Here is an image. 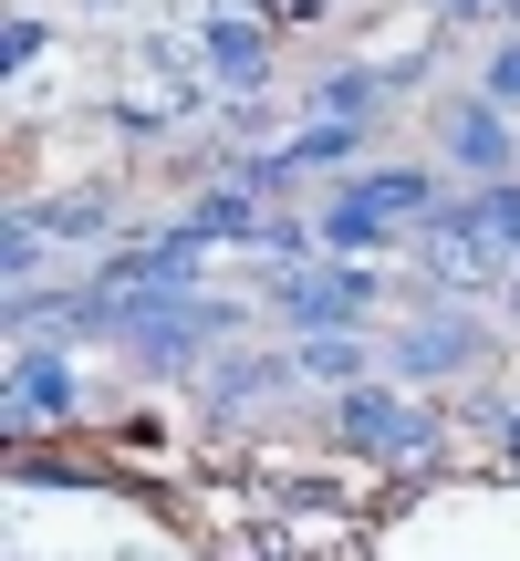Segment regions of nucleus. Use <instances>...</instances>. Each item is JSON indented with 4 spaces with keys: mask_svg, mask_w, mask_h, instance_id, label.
<instances>
[{
    "mask_svg": "<svg viewBox=\"0 0 520 561\" xmlns=\"http://www.w3.org/2000/svg\"><path fill=\"white\" fill-rule=\"evenodd\" d=\"M354 146H364L354 125H343V115H323L313 136H292V146L271 157V167H260V178H292V167H354Z\"/></svg>",
    "mask_w": 520,
    "mask_h": 561,
    "instance_id": "nucleus-7",
    "label": "nucleus"
},
{
    "mask_svg": "<svg viewBox=\"0 0 520 561\" xmlns=\"http://www.w3.org/2000/svg\"><path fill=\"white\" fill-rule=\"evenodd\" d=\"M334 437L364 447V458H427V447H438V426H427V405H406V396L343 385V396H334Z\"/></svg>",
    "mask_w": 520,
    "mask_h": 561,
    "instance_id": "nucleus-2",
    "label": "nucleus"
},
{
    "mask_svg": "<svg viewBox=\"0 0 520 561\" xmlns=\"http://www.w3.org/2000/svg\"><path fill=\"white\" fill-rule=\"evenodd\" d=\"M281 301H292L302 333H354L364 312H375V271L334 261V271H281Z\"/></svg>",
    "mask_w": 520,
    "mask_h": 561,
    "instance_id": "nucleus-3",
    "label": "nucleus"
},
{
    "mask_svg": "<svg viewBox=\"0 0 520 561\" xmlns=\"http://www.w3.org/2000/svg\"><path fill=\"white\" fill-rule=\"evenodd\" d=\"M468 354H479V333H468V322H417V333L396 343L406 375H448V364H468Z\"/></svg>",
    "mask_w": 520,
    "mask_h": 561,
    "instance_id": "nucleus-6",
    "label": "nucleus"
},
{
    "mask_svg": "<svg viewBox=\"0 0 520 561\" xmlns=\"http://www.w3.org/2000/svg\"><path fill=\"white\" fill-rule=\"evenodd\" d=\"M479 94H489V104H520V42H500V53H489Z\"/></svg>",
    "mask_w": 520,
    "mask_h": 561,
    "instance_id": "nucleus-12",
    "label": "nucleus"
},
{
    "mask_svg": "<svg viewBox=\"0 0 520 561\" xmlns=\"http://www.w3.org/2000/svg\"><path fill=\"white\" fill-rule=\"evenodd\" d=\"M427 208H438V198H427V178H417V167H375V178H354L334 208H323V229H313V240L354 261V250H375V240H385V219H427Z\"/></svg>",
    "mask_w": 520,
    "mask_h": 561,
    "instance_id": "nucleus-1",
    "label": "nucleus"
},
{
    "mask_svg": "<svg viewBox=\"0 0 520 561\" xmlns=\"http://www.w3.org/2000/svg\"><path fill=\"white\" fill-rule=\"evenodd\" d=\"M292 364H302V375H343V385H354V375H364V343H354V333H313Z\"/></svg>",
    "mask_w": 520,
    "mask_h": 561,
    "instance_id": "nucleus-10",
    "label": "nucleus"
},
{
    "mask_svg": "<svg viewBox=\"0 0 520 561\" xmlns=\"http://www.w3.org/2000/svg\"><path fill=\"white\" fill-rule=\"evenodd\" d=\"M11 416H21V426L74 416V364H63V354H42V343H21V364H11Z\"/></svg>",
    "mask_w": 520,
    "mask_h": 561,
    "instance_id": "nucleus-4",
    "label": "nucleus"
},
{
    "mask_svg": "<svg viewBox=\"0 0 520 561\" xmlns=\"http://www.w3.org/2000/svg\"><path fill=\"white\" fill-rule=\"evenodd\" d=\"M448 11H489V0H448Z\"/></svg>",
    "mask_w": 520,
    "mask_h": 561,
    "instance_id": "nucleus-14",
    "label": "nucleus"
},
{
    "mask_svg": "<svg viewBox=\"0 0 520 561\" xmlns=\"http://www.w3.org/2000/svg\"><path fill=\"white\" fill-rule=\"evenodd\" d=\"M188 229H199V240H240V229H260V219H250L240 187H219V198H199V219H188ZM260 240H271V229H260Z\"/></svg>",
    "mask_w": 520,
    "mask_h": 561,
    "instance_id": "nucleus-11",
    "label": "nucleus"
},
{
    "mask_svg": "<svg viewBox=\"0 0 520 561\" xmlns=\"http://www.w3.org/2000/svg\"><path fill=\"white\" fill-rule=\"evenodd\" d=\"M208 73L240 83V94L260 83V32H250V21H208Z\"/></svg>",
    "mask_w": 520,
    "mask_h": 561,
    "instance_id": "nucleus-8",
    "label": "nucleus"
},
{
    "mask_svg": "<svg viewBox=\"0 0 520 561\" xmlns=\"http://www.w3.org/2000/svg\"><path fill=\"white\" fill-rule=\"evenodd\" d=\"M448 219H468V229H489L500 250H520V187H510V178H489L479 198H468V208H448Z\"/></svg>",
    "mask_w": 520,
    "mask_h": 561,
    "instance_id": "nucleus-9",
    "label": "nucleus"
},
{
    "mask_svg": "<svg viewBox=\"0 0 520 561\" xmlns=\"http://www.w3.org/2000/svg\"><path fill=\"white\" fill-rule=\"evenodd\" d=\"M364 104H375V73H343V83H323V115H343V125H354Z\"/></svg>",
    "mask_w": 520,
    "mask_h": 561,
    "instance_id": "nucleus-13",
    "label": "nucleus"
},
{
    "mask_svg": "<svg viewBox=\"0 0 520 561\" xmlns=\"http://www.w3.org/2000/svg\"><path fill=\"white\" fill-rule=\"evenodd\" d=\"M448 157L468 167V178H510V125H500V104H459V115H448Z\"/></svg>",
    "mask_w": 520,
    "mask_h": 561,
    "instance_id": "nucleus-5",
    "label": "nucleus"
}]
</instances>
